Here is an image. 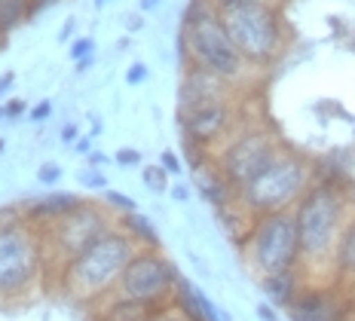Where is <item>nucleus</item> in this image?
I'll list each match as a JSON object with an SVG mask.
<instances>
[{"label":"nucleus","instance_id":"nucleus-1","mask_svg":"<svg viewBox=\"0 0 355 321\" xmlns=\"http://www.w3.org/2000/svg\"><path fill=\"white\" fill-rule=\"evenodd\" d=\"M355 214L352 190L349 186L313 181L303 199L294 208V220H297L300 236V254L303 266L300 272L309 279H322L334 266V251L343 238L346 223Z\"/></svg>","mask_w":355,"mask_h":321},{"label":"nucleus","instance_id":"nucleus-2","mask_svg":"<svg viewBox=\"0 0 355 321\" xmlns=\"http://www.w3.org/2000/svg\"><path fill=\"white\" fill-rule=\"evenodd\" d=\"M141 251L123 229H107L92 248L77 254L62 266V288L77 303H98L107 294H116L125 266Z\"/></svg>","mask_w":355,"mask_h":321},{"label":"nucleus","instance_id":"nucleus-3","mask_svg":"<svg viewBox=\"0 0 355 321\" xmlns=\"http://www.w3.org/2000/svg\"><path fill=\"white\" fill-rule=\"evenodd\" d=\"M233 107L227 101V83L211 73L190 68L178 92V125L187 147L209 150L227 135Z\"/></svg>","mask_w":355,"mask_h":321},{"label":"nucleus","instance_id":"nucleus-4","mask_svg":"<svg viewBox=\"0 0 355 321\" xmlns=\"http://www.w3.org/2000/svg\"><path fill=\"white\" fill-rule=\"evenodd\" d=\"M181 46L193 68L211 73V77L233 83L245 73V58L233 46L230 34H227L220 12L211 6V0H196L187 10V21L181 31Z\"/></svg>","mask_w":355,"mask_h":321},{"label":"nucleus","instance_id":"nucleus-5","mask_svg":"<svg viewBox=\"0 0 355 321\" xmlns=\"http://www.w3.org/2000/svg\"><path fill=\"white\" fill-rule=\"evenodd\" d=\"M313 162L297 150L285 147L276 159L270 162V168H263L248 186H242L236 202H239L251 218L261 214H276V211H294L303 193L313 186Z\"/></svg>","mask_w":355,"mask_h":321},{"label":"nucleus","instance_id":"nucleus-6","mask_svg":"<svg viewBox=\"0 0 355 321\" xmlns=\"http://www.w3.org/2000/svg\"><path fill=\"white\" fill-rule=\"evenodd\" d=\"M242 254H245L251 270L257 272V279L300 270L303 254L294 211L261 214L251 220V229L242 242Z\"/></svg>","mask_w":355,"mask_h":321},{"label":"nucleus","instance_id":"nucleus-7","mask_svg":"<svg viewBox=\"0 0 355 321\" xmlns=\"http://www.w3.org/2000/svg\"><path fill=\"white\" fill-rule=\"evenodd\" d=\"M227 34H230L233 46L239 49V55L245 58V64H257L266 68L272 64L285 49V25L276 6H270L266 0L251 6H236V10L220 12Z\"/></svg>","mask_w":355,"mask_h":321},{"label":"nucleus","instance_id":"nucleus-8","mask_svg":"<svg viewBox=\"0 0 355 321\" xmlns=\"http://www.w3.org/2000/svg\"><path fill=\"white\" fill-rule=\"evenodd\" d=\"M43 272L40 229L25 218L0 229V300H16L28 294Z\"/></svg>","mask_w":355,"mask_h":321},{"label":"nucleus","instance_id":"nucleus-9","mask_svg":"<svg viewBox=\"0 0 355 321\" xmlns=\"http://www.w3.org/2000/svg\"><path fill=\"white\" fill-rule=\"evenodd\" d=\"M178 266L166 254L159 251H138L132 257V263L125 266L120 285H116V297L132 303H141L147 309H166L175 300V288H178Z\"/></svg>","mask_w":355,"mask_h":321},{"label":"nucleus","instance_id":"nucleus-10","mask_svg":"<svg viewBox=\"0 0 355 321\" xmlns=\"http://www.w3.org/2000/svg\"><path fill=\"white\" fill-rule=\"evenodd\" d=\"M285 150V144L276 138V132L270 129H245L239 135H233L214 156V166L220 168V175L227 177L236 193L242 186H248L261 175L263 168H270V162Z\"/></svg>","mask_w":355,"mask_h":321},{"label":"nucleus","instance_id":"nucleus-11","mask_svg":"<svg viewBox=\"0 0 355 321\" xmlns=\"http://www.w3.org/2000/svg\"><path fill=\"white\" fill-rule=\"evenodd\" d=\"M107 229H114L110 218L101 211V208L86 202L83 208H77L73 214H68L64 220H58L55 227H49L46 233H49V238H53V248L58 251L62 263H68V260H73L77 254L92 248Z\"/></svg>","mask_w":355,"mask_h":321},{"label":"nucleus","instance_id":"nucleus-12","mask_svg":"<svg viewBox=\"0 0 355 321\" xmlns=\"http://www.w3.org/2000/svg\"><path fill=\"white\" fill-rule=\"evenodd\" d=\"M291 321H352L355 294L337 281H306L300 297L288 309Z\"/></svg>","mask_w":355,"mask_h":321},{"label":"nucleus","instance_id":"nucleus-13","mask_svg":"<svg viewBox=\"0 0 355 321\" xmlns=\"http://www.w3.org/2000/svg\"><path fill=\"white\" fill-rule=\"evenodd\" d=\"M83 205H86V199L77 196V193H49V196H43V199H37V202L28 205L21 218L37 229H49Z\"/></svg>","mask_w":355,"mask_h":321},{"label":"nucleus","instance_id":"nucleus-14","mask_svg":"<svg viewBox=\"0 0 355 321\" xmlns=\"http://www.w3.org/2000/svg\"><path fill=\"white\" fill-rule=\"evenodd\" d=\"M172 306L187 321H224V318H220V306L214 303L202 288H196L190 279H184V275L178 279Z\"/></svg>","mask_w":355,"mask_h":321},{"label":"nucleus","instance_id":"nucleus-15","mask_svg":"<svg viewBox=\"0 0 355 321\" xmlns=\"http://www.w3.org/2000/svg\"><path fill=\"white\" fill-rule=\"evenodd\" d=\"M193 181H196V190H199V196L209 202L214 211H220V208H230L236 202V186L227 181L224 175H220V168L214 166V162H205L202 168H196L193 171Z\"/></svg>","mask_w":355,"mask_h":321},{"label":"nucleus","instance_id":"nucleus-16","mask_svg":"<svg viewBox=\"0 0 355 321\" xmlns=\"http://www.w3.org/2000/svg\"><path fill=\"white\" fill-rule=\"evenodd\" d=\"M303 288H306V275H303L300 270L279 272V275H266V279H261L263 300L270 303L272 309H291Z\"/></svg>","mask_w":355,"mask_h":321},{"label":"nucleus","instance_id":"nucleus-17","mask_svg":"<svg viewBox=\"0 0 355 321\" xmlns=\"http://www.w3.org/2000/svg\"><path fill=\"white\" fill-rule=\"evenodd\" d=\"M331 281L343 285L346 290L355 294V214L346 223L343 238H340L337 251H334V266H331Z\"/></svg>","mask_w":355,"mask_h":321},{"label":"nucleus","instance_id":"nucleus-18","mask_svg":"<svg viewBox=\"0 0 355 321\" xmlns=\"http://www.w3.org/2000/svg\"><path fill=\"white\" fill-rule=\"evenodd\" d=\"M120 229L129 233V238L144 251H159V229L147 214L132 211V214H120Z\"/></svg>","mask_w":355,"mask_h":321},{"label":"nucleus","instance_id":"nucleus-19","mask_svg":"<svg viewBox=\"0 0 355 321\" xmlns=\"http://www.w3.org/2000/svg\"><path fill=\"white\" fill-rule=\"evenodd\" d=\"M150 315H153V309H147L141 303L123 300V297L114 294V300L107 306H101L98 321H150Z\"/></svg>","mask_w":355,"mask_h":321},{"label":"nucleus","instance_id":"nucleus-20","mask_svg":"<svg viewBox=\"0 0 355 321\" xmlns=\"http://www.w3.org/2000/svg\"><path fill=\"white\" fill-rule=\"evenodd\" d=\"M141 181H144V186L153 193V196H162V193L172 190V175H168L159 162H153V166H141Z\"/></svg>","mask_w":355,"mask_h":321},{"label":"nucleus","instance_id":"nucleus-21","mask_svg":"<svg viewBox=\"0 0 355 321\" xmlns=\"http://www.w3.org/2000/svg\"><path fill=\"white\" fill-rule=\"evenodd\" d=\"M28 10H31V0H0V28L10 31L12 25H19Z\"/></svg>","mask_w":355,"mask_h":321},{"label":"nucleus","instance_id":"nucleus-22","mask_svg":"<svg viewBox=\"0 0 355 321\" xmlns=\"http://www.w3.org/2000/svg\"><path fill=\"white\" fill-rule=\"evenodd\" d=\"M77 181H80V186H83V190H107V177H105V171L101 168H83L77 175Z\"/></svg>","mask_w":355,"mask_h":321},{"label":"nucleus","instance_id":"nucleus-23","mask_svg":"<svg viewBox=\"0 0 355 321\" xmlns=\"http://www.w3.org/2000/svg\"><path fill=\"white\" fill-rule=\"evenodd\" d=\"M105 202H107L110 208H116V214H132V211H138L135 199L123 196V193H116V190H105Z\"/></svg>","mask_w":355,"mask_h":321},{"label":"nucleus","instance_id":"nucleus-24","mask_svg":"<svg viewBox=\"0 0 355 321\" xmlns=\"http://www.w3.org/2000/svg\"><path fill=\"white\" fill-rule=\"evenodd\" d=\"M114 162H116L120 168H138V166L144 162V156L138 153L135 147H120V150L114 153Z\"/></svg>","mask_w":355,"mask_h":321},{"label":"nucleus","instance_id":"nucleus-25","mask_svg":"<svg viewBox=\"0 0 355 321\" xmlns=\"http://www.w3.org/2000/svg\"><path fill=\"white\" fill-rule=\"evenodd\" d=\"M37 181L43 186H55L62 181V166H58V162H43V166L37 168Z\"/></svg>","mask_w":355,"mask_h":321},{"label":"nucleus","instance_id":"nucleus-26","mask_svg":"<svg viewBox=\"0 0 355 321\" xmlns=\"http://www.w3.org/2000/svg\"><path fill=\"white\" fill-rule=\"evenodd\" d=\"M159 166L166 168L168 175H175V177L184 171V166H181V156H178L175 150H162V156H159Z\"/></svg>","mask_w":355,"mask_h":321},{"label":"nucleus","instance_id":"nucleus-27","mask_svg":"<svg viewBox=\"0 0 355 321\" xmlns=\"http://www.w3.org/2000/svg\"><path fill=\"white\" fill-rule=\"evenodd\" d=\"M92 46H95V43L89 40V37H80V40L71 43V58H73V62H83V58L92 55Z\"/></svg>","mask_w":355,"mask_h":321},{"label":"nucleus","instance_id":"nucleus-28","mask_svg":"<svg viewBox=\"0 0 355 321\" xmlns=\"http://www.w3.org/2000/svg\"><path fill=\"white\" fill-rule=\"evenodd\" d=\"M147 77H150V68H147V64H141V62H135L129 71H125V83H129V86L144 83Z\"/></svg>","mask_w":355,"mask_h":321},{"label":"nucleus","instance_id":"nucleus-29","mask_svg":"<svg viewBox=\"0 0 355 321\" xmlns=\"http://www.w3.org/2000/svg\"><path fill=\"white\" fill-rule=\"evenodd\" d=\"M150 321H187V318H184L181 312L175 309V306H166V309H157V312H153Z\"/></svg>","mask_w":355,"mask_h":321},{"label":"nucleus","instance_id":"nucleus-30","mask_svg":"<svg viewBox=\"0 0 355 321\" xmlns=\"http://www.w3.org/2000/svg\"><path fill=\"white\" fill-rule=\"evenodd\" d=\"M49 114H53V101H40V104H34L28 116H31V123H43Z\"/></svg>","mask_w":355,"mask_h":321},{"label":"nucleus","instance_id":"nucleus-31","mask_svg":"<svg viewBox=\"0 0 355 321\" xmlns=\"http://www.w3.org/2000/svg\"><path fill=\"white\" fill-rule=\"evenodd\" d=\"M251 3H261V0H211V6H214L218 12L236 10V6H251Z\"/></svg>","mask_w":355,"mask_h":321},{"label":"nucleus","instance_id":"nucleus-32","mask_svg":"<svg viewBox=\"0 0 355 321\" xmlns=\"http://www.w3.org/2000/svg\"><path fill=\"white\" fill-rule=\"evenodd\" d=\"M254 315H257V321H282V318H279V312L272 309V306L266 303V300H263V303H257Z\"/></svg>","mask_w":355,"mask_h":321},{"label":"nucleus","instance_id":"nucleus-33","mask_svg":"<svg viewBox=\"0 0 355 321\" xmlns=\"http://www.w3.org/2000/svg\"><path fill=\"white\" fill-rule=\"evenodd\" d=\"M187 257H190V263H193V270L199 272V275H211V270H209V263H205L202 257H199L196 251H187Z\"/></svg>","mask_w":355,"mask_h":321},{"label":"nucleus","instance_id":"nucleus-34","mask_svg":"<svg viewBox=\"0 0 355 321\" xmlns=\"http://www.w3.org/2000/svg\"><path fill=\"white\" fill-rule=\"evenodd\" d=\"M168 193H172L175 202H187V199H190V186H187V184H175Z\"/></svg>","mask_w":355,"mask_h":321},{"label":"nucleus","instance_id":"nucleus-35","mask_svg":"<svg viewBox=\"0 0 355 321\" xmlns=\"http://www.w3.org/2000/svg\"><path fill=\"white\" fill-rule=\"evenodd\" d=\"M107 162H110V159H107L105 153H95V150L89 153V166H92V168H101V166H107Z\"/></svg>","mask_w":355,"mask_h":321},{"label":"nucleus","instance_id":"nucleus-36","mask_svg":"<svg viewBox=\"0 0 355 321\" xmlns=\"http://www.w3.org/2000/svg\"><path fill=\"white\" fill-rule=\"evenodd\" d=\"M73 150H77V153H92V138H80L77 141V144H73Z\"/></svg>","mask_w":355,"mask_h":321},{"label":"nucleus","instance_id":"nucleus-37","mask_svg":"<svg viewBox=\"0 0 355 321\" xmlns=\"http://www.w3.org/2000/svg\"><path fill=\"white\" fill-rule=\"evenodd\" d=\"M123 25L129 28V31H138V28H141L144 21H141V16H125V19H123Z\"/></svg>","mask_w":355,"mask_h":321},{"label":"nucleus","instance_id":"nucleus-38","mask_svg":"<svg viewBox=\"0 0 355 321\" xmlns=\"http://www.w3.org/2000/svg\"><path fill=\"white\" fill-rule=\"evenodd\" d=\"M21 110H25V104H21V101H10V104H6V116H19Z\"/></svg>","mask_w":355,"mask_h":321},{"label":"nucleus","instance_id":"nucleus-39","mask_svg":"<svg viewBox=\"0 0 355 321\" xmlns=\"http://www.w3.org/2000/svg\"><path fill=\"white\" fill-rule=\"evenodd\" d=\"M49 3H55V0H31V10H28V16H34V12H40L43 6H49Z\"/></svg>","mask_w":355,"mask_h":321},{"label":"nucleus","instance_id":"nucleus-40","mask_svg":"<svg viewBox=\"0 0 355 321\" xmlns=\"http://www.w3.org/2000/svg\"><path fill=\"white\" fill-rule=\"evenodd\" d=\"M73 135H77V125H64L62 129V141H68V144L73 141Z\"/></svg>","mask_w":355,"mask_h":321},{"label":"nucleus","instance_id":"nucleus-41","mask_svg":"<svg viewBox=\"0 0 355 321\" xmlns=\"http://www.w3.org/2000/svg\"><path fill=\"white\" fill-rule=\"evenodd\" d=\"M10 86H12V71L6 73L3 80H0V98H3V95H6V89H10Z\"/></svg>","mask_w":355,"mask_h":321},{"label":"nucleus","instance_id":"nucleus-42","mask_svg":"<svg viewBox=\"0 0 355 321\" xmlns=\"http://www.w3.org/2000/svg\"><path fill=\"white\" fill-rule=\"evenodd\" d=\"M162 3V0H141V10L147 12V10H157V6Z\"/></svg>","mask_w":355,"mask_h":321},{"label":"nucleus","instance_id":"nucleus-43","mask_svg":"<svg viewBox=\"0 0 355 321\" xmlns=\"http://www.w3.org/2000/svg\"><path fill=\"white\" fill-rule=\"evenodd\" d=\"M71 31H73V19H71V21H68V25H64V28H62V40H68V37H71Z\"/></svg>","mask_w":355,"mask_h":321},{"label":"nucleus","instance_id":"nucleus-44","mask_svg":"<svg viewBox=\"0 0 355 321\" xmlns=\"http://www.w3.org/2000/svg\"><path fill=\"white\" fill-rule=\"evenodd\" d=\"M89 64H92V58H83V62H77V73H83V71H89Z\"/></svg>","mask_w":355,"mask_h":321},{"label":"nucleus","instance_id":"nucleus-45","mask_svg":"<svg viewBox=\"0 0 355 321\" xmlns=\"http://www.w3.org/2000/svg\"><path fill=\"white\" fill-rule=\"evenodd\" d=\"M0 214H3V211H0ZM12 220H19V218H10V220H3V218H0V229H3L6 223H12Z\"/></svg>","mask_w":355,"mask_h":321},{"label":"nucleus","instance_id":"nucleus-46","mask_svg":"<svg viewBox=\"0 0 355 321\" xmlns=\"http://www.w3.org/2000/svg\"><path fill=\"white\" fill-rule=\"evenodd\" d=\"M107 3V0H95V6H105Z\"/></svg>","mask_w":355,"mask_h":321},{"label":"nucleus","instance_id":"nucleus-47","mask_svg":"<svg viewBox=\"0 0 355 321\" xmlns=\"http://www.w3.org/2000/svg\"><path fill=\"white\" fill-rule=\"evenodd\" d=\"M6 116V107H0V119H3Z\"/></svg>","mask_w":355,"mask_h":321},{"label":"nucleus","instance_id":"nucleus-48","mask_svg":"<svg viewBox=\"0 0 355 321\" xmlns=\"http://www.w3.org/2000/svg\"><path fill=\"white\" fill-rule=\"evenodd\" d=\"M3 147H6V144H3V138H0V153H3Z\"/></svg>","mask_w":355,"mask_h":321}]
</instances>
